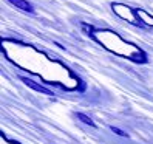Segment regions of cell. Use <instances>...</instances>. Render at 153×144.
Wrapping results in <instances>:
<instances>
[{
  "instance_id": "obj_1",
  "label": "cell",
  "mask_w": 153,
  "mask_h": 144,
  "mask_svg": "<svg viewBox=\"0 0 153 144\" xmlns=\"http://www.w3.org/2000/svg\"><path fill=\"white\" fill-rule=\"evenodd\" d=\"M22 81L25 82V85H28L30 88L36 90V92H39V93H43V95H47V96H53V95H54V93H53L51 90H48L47 87H43V85H40V84H37V82H34V81H31V79H28V78H22Z\"/></svg>"
},
{
  "instance_id": "obj_2",
  "label": "cell",
  "mask_w": 153,
  "mask_h": 144,
  "mask_svg": "<svg viewBox=\"0 0 153 144\" xmlns=\"http://www.w3.org/2000/svg\"><path fill=\"white\" fill-rule=\"evenodd\" d=\"M11 5H14L16 8H19L22 11H26V13H34V8L30 2H26V0H8Z\"/></svg>"
},
{
  "instance_id": "obj_3",
  "label": "cell",
  "mask_w": 153,
  "mask_h": 144,
  "mask_svg": "<svg viewBox=\"0 0 153 144\" xmlns=\"http://www.w3.org/2000/svg\"><path fill=\"white\" fill-rule=\"evenodd\" d=\"M133 13H134V14H138L141 19L144 20V23H147V25L153 26V16H150L149 13H146L144 10H141V8H136V10H133Z\"/></svg>"
},
{
  "instance_id": "obj_4",
  "label": "cell",
  "mask_w": 153,
  "mask_h": 144,
  "mask_svg": "<svg viewBox=\"0 0 153 144\" xmlns=\"http://www.w3.org/2000/svg\"><path fill=\"white\" fill-rule=\"evenodd\" d=\"M76 118L77 119H80L84 124H87V125H90V127H96V124H94V121L90 118V116H87V115H84V113H80V112H77L76 113Z\"/></svg>"
},
{
  "instance_id": "obj_5",
  "label": "cell",
  "mask_w": 153,
  "mask_h": 144,
  "mask_svg": "<svg viewBox=\"0 0 153 144\" xmlns=\"http://www.w3.org/2000/svg\"><path fill=\"white\" fill-rule=\"evenodd\" d=\"M110 129H111V132H114L116 135H119V137H128V135H127V133H124V132H122V130H119L118 127H114V125H111V127H110Z\"/></svg>"
}]
</instances>
